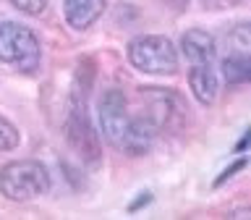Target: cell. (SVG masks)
<instances>
[{"label":"cell","mask_w":251,"mask_h":220,"mask_svg":"<svg viewBox=\"0 0 251 220\" xmlns=\"http://www.w3.org/2000/svg\"><path fill=\"white\" fill-rule=\"evenodd\" d=\"M100 129L113 147L121 149V141L126 137V129L131 123V113H128V100L121 89H107L100 97Z\"/></svg>","instance_id":"obj_5"},{"label":"cell","mask_w":251,"mask_h":220,"mask_svg":"<svg viewBox=\"0 0 251 220\" xmlns=\"http://www.w3.org/2000/svg\"><path fill=\"white\" fill-rule=\"evenodd\" d=\"M227 45H230V53L249 55V47H251V29H249L246 21L235 24V27L227 31Z\"/></svg>","instance_id":"obj_11"},{"label":"cell","mask_w":251,"mask_h":220,"mask_svg":"<svg viewBox=\"0 0 251 220\" xmlns=\"http://www.w3.org/2000/svg\"><path fill=\"white\" fill-rule=\"evenodd\" d=\"M50 192V173L37 160H13L0 168V194L11 202H31Z\"/></svg>","instance_id":"obj_1"},{"label":"cell","mask_w":251,"mask_h":220,"mask_svg":"<svg viewBox=\"0 0 251 220\" xmlns=\"http://www.w3.org/2000/svg\"><path fill=\"white\" fill-rule=\"evenodd\" d=\"M188 86H191L194 97L201 102V105H212L217 100V74L212 68V63H191V71H188Z\"/></svg>","instance_id":"obj_9"},{"label":"cell","mask_w":251,"mask_h":220,"mask_svg":"<svg viewBox=\"0 0 251 220\" xmlns=\"http://www.w3.org/2000/svg\"><path fill=\"white\" fill-rule=\"evenodd\" d=\"M180 53L188 58V63H212L217 55V42L209 31L188 29L180 37Z\"/></svg>","instance_id":"obj_8"},{"label":"cell","mask_w":251,"mask_h":220,"mask_svg":"<svg viewBox=\"0 0 251 220\" xmlns=\"http://www.w3.org/2000/svg\"><path fill=\"white\" fill-rule=\"evenodd\" d=\"M241 168H246V157H238V160H235V163L230 165V168H227V170H223V173H220V178L215 181V186H223V184H225V181H227V178H230V176H235V173H238Z\"/></svg>","instance_id":"obj_14"},{"label":"cell","mask_w":251,"mask_h":220,"mask_svg":"<svg viewBox=\"0 0 251 220\" xmlns=\"http://www.w3.org/2000/svg\"><path fill=\"white\" fill-rule=\"evenodd\" d=\"M246 141H249V131L241 137V141H238V147H235V149H238V152H243V149H246Z\"/></svg>","instance_id":"obj_17"},{"label":"cell","mask_w":251,"mask_h":220,"mask_svg":"<svg viewBox=\"0 0 251 220\" xmlns=\"http://www.w3.org/2000/svg\"><path fill=\"white\" fill-rule=\"evenodd\" d=\"M223 76L230 86H241L249 82L251 76V66H249V55H238V53H230L227 58L223 60Z\"/></svg>","instance_id":"obj_10"},{"label":"cell","mask_w":251,"mask_h":220,"mask_svg":"<svg viewBox=\"0 0 251 220\" xmlns=\"http://www.w3.org/2000/svg\"><path fill=\"white\" fill-rule=\"evenodd\" d=\"M149 202H152V194H149V192H144V194H139V196H136V202H133L128 210H139L141 204H149Z\"/></svg>","instance_id":"obj_16"},{"label":"cell","mask_w":251,"mask_h":220,"mask_svg":"<svg viewBox=\"0 0 251 220\" xmlns=\"http://www.w3.org/2000/svg\"><path fill=\"white\" fill-rule=\"evenodd\" d=\"M8 3L26 16H39L47 8V0H8Z\"/></svg>","instance_id":"obj_13"},{"label":"cell","mask_w":251,"mask_h":220,"mask_svg":"<svg viewBox=\"0 0 251 220\" xmlns=\"http://www.w3.org/2000/svg\"><path fill=\"white\" fill-rule=\"evenodd\" d=\"M157 137H160V126H157L147 113H141L136 118L131 115V123H128V129H126L121 149H123V152H128V155H133V157L147 155L149 149H152Z\"/></svg>","instance_id":"obj_6"},{"label":"cell","mask_w":251,"mask_h":220,"mask_svg":"<svg viewBox=\"0 0 251 220\" xmlns=\"http://www.w3.org/2000/svg\"><path fill=\"white\" fill-rule=\"evenodd\" d=\"M0 63L13 66L21 74H34L42 63L34 31L19 21H0Z\"/></svg>","instance_id":"obj_2"},{"label":"cell","mask_w":251,"mask_h":220,"mask_svg":"<svg viewBox=\"0 0 251 220\" xmlns=\"http://www.w3.org/2000/svg\"><path fill=\"white\" fill-rule=\"evenodd\" d=\"M19 141H21L19 129H16L8 118L0 115V152H11V149L19 147Z\"/></svg>","instance_id":"obj_12"},{"label":"cell","mask_w":251,"mask_h":220,"mask_svg":"<svg viewBox=\"0 0 251 220\" xmlns=\"http://www.w3.org/2000/svg\"><path fill=\"white\" fill-rule=\"evenodd\" d=\"M128 60L141 74L170 76L178 71V50L162 34H141L128 42Z\"/></svg>","instance_id":"obj_3"},{"label":"cell","mask_w":251,"mask_h":220,"mask_svg":"<svg viewBox=\"0 0 251 220\" xmlns=\"http://www.w3.org/2000/svg\"><path fill=\"white\" fill-rule=\"evenodd\" d=\"M66 137H68V144L74 147V152L84 163H89V165L100 163V155H102L100 137L94 131L89 115H86V102L71 100V110L66 118Z\"/></svg>","instance_id":"obj_4"},{"label":"cell","mask_w":251,"mask_h":220,"mask_svg":"<svg viewBox=\"0 0 251 220\" xmlns=\"http://www.w3.org/2000/svg\"><path fill=\"white\" fill-rule=\"evenodd\" d=\"M105 8L107 0H63V16H66L68 27L76 31H84L94 21H100Z\"/></svg>","instance_id":"obj_7"},{"label":"cell","mask_w":251,"mask_h":220,"mask_svg":"<svg viewBox=\"0 0 251 220\" xmlns=\"http://www.w3.org/2000/svg\"><path fill=\"white\" fill-rule=\"evenodd\" d=\"M246 0H204L207 8H217V11H225V8H235V5H243Z\"/></svg>","instance_id":"obj_15"}]
</instances>
